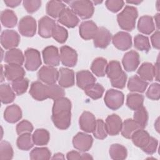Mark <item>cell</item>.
I'll use <instances>...</instances> for the list:
<instances>
[{
	"label": "cell",
	"mask_w": 160,
	"mask_h": 160,
	"mask_svg": "<svg viewBox=\"0 0 160 160\" xmlns=\"http://www.w3.org/2000/svg\"><path fill=\"white\" fill-rule=\"evenodd\" d=\"M1 21L6 28H14L18 22V18L14 12L10 9H5L1 13Z\"/></svg>",
	"instance_id": "cell-32"
},
{
	"label": "cell",
	"mask_w": 160,
	"mask_h": 160,
	"mask_svg": "<svg viewBox=\"0 0 160 160\" xmlns=\"http://www.w3.org/2000/svg\"><path fill=\"white\" fill-rule=\"evenodd\" d=\"M4 3L6 4L7 6L11 7V8H15L16 6H18L21 2V0H4Z\"/></svg>",
	"instance_id": "cell-57"
},
{
	"label": "cell",
	"mask_w": 160,
	"mask_h": 160,
	"mask_svg": "<svg viewBox=\"0 0 160 160\" xmlns=\"http://www.w3.org/2000/svg\"><path fill=\"white\" fill-rule=\"evenodd\" d=\"M58 22L69 28H72L78 24L79 19L71 9L66 8L59 16Z\"/></svg>",
	"instance_id": "cell-17"
},
{
	"label": "cell",
	"mask_w": 160,
	"mask_h": 160,
	"mask_svg": "<svg viewBox=\"0 0 160 160\" xmlns=\"http://www.w3.org/2000/svg\"><path fill=\"white\" fill-rule=\"evenodd\" d=\"M152 63L144 62L142 63L137 71L139 76L144 81H152L154 78V69Z\"/></svg>",
	"instance_id": "cell-36"
},
{
	"label": "cell",
	"mask_w": 160,
	"mask_h": 160,
	"mask_svg": "<svg viewBox=\"0 0 160 160\" xmlns=\"http://www.w3.org/2000/svg\"><path fill=\"white\" fill-rule=\"evenodd\" d=\"M109 153L111 158L114 160H123L128 156L126 148L119 144H112L109 148Z\"/></svg>",
	"instance_id": "cell-34"
},
{
	"label": "cell",
	"mask_w": 160,
	"mask_h": 160,
	"mask_svg": "<svg viewBox=\"0 0 160 160\" xmlns=\"http://www.w3.org/2000/svg\"><path fill=\"white\" fill-rule=\"evenodd\" d=\"M16 144L18 148L21 150L28 151L31 149L34 144L31 133L28 132L19 135V137L17 139Z\"/></svg>",
	"instance_id": "cell-39"
},
{
	"label": "cell",
	"mask_w": 160,
	"mask_h": 160,
	"mask_svg": "<svg viewBox=\"0 0 160 160\" xmlns=\"http://www.w3.org/2000/svg\"><path fill=\"white\" fill-rule=\"evenodd\" d=\"M104 99L108 108L112 110H117L123 104L124 96L120 91L110 89L106 91Z\"/></svg>",
	"instance_id": "cell-5"
},
{
	"label": "cell",
	"mask_w": 160,
	"mask_h": 160,
	"mask_svg": "<svg viewBox=\"0 0 160 160\" xmlns=\"http://www.w3.org/2000/svg\"><path fill=\"white\" fill-rule=\"evenodd\" d=\"M92 157L88 153H83L81 154V159H92Z\"/></svg>",
	"instance_id": "cell-59"
},
{
	"label": "cell",
	"mask_w": 160,
	"mask_h": 160,
	"mask_svg": "<svg viewBox=\"0 0 160 160\" xmlns=\"http://www.w3.org/2000/svg\"><path fill=\"white\" fill-rule=\"evenodd\" d=\"M22 118V111L17 104L8 106L4 112V119L9 123H15Z\"/></svg>",
	"instance_id": "cell-25"
},
{
	"label": "cell",
	"mask_w": 160,
	"mask_h": 160,
	"mask_svg": "<svg viewBox=\"0 0 160 160\" xmlns=\"http://www.w3.org/2000/svg\"><path fill=\"white\" fill-rule=\"evenodd\" d=\"M16 130L18 135L28 132L31 133L33 131V126L29 121L22 120L17 124Z\"/></svg>",
	"instance_id": "cell-49"
},
{
	"label": "cell",
	"mask_w": 160,
	"mask_h": 160,
	"mask_svg": "<svg viewBox=\"0 0 160 160\" xmlns=\"http://www.w3.org/2000/svg\"><path fill=\"white\" fill-rule=\"evenodd\" d=\"M13 155V149L11 144L8 141H2L0 143V159H11Z\"/></svg>",
	"instance_id": "cell-46"
},
{
	"label": "cell",
	"mask_w": 160,
	"mask_h": 160,
	"mask_svg": "<svg viewBox=\"0 0 160 160\" xmlns=\"http://www.w3.org/2000/svg\"><path fill=\"white\" fill-rule=\"evenodd\" d=\"M66 158L68 160L81 159V154L76 151H71L67 153Z\"/></svg>",
	"instance_id": "cell-55"
},
{
	"label": "cell",
	"mask_w": 160,
	"mask_h": 160,
	"mask_svg": "<svg viewBox=\"0 0 160 160\" xmlns=\"http://www.w3.org/2000/svg\"><path fill=\"white\" fill-rule=\"evenodd\" d=\"M124 2L122 0H108L105 2L106 8L112 12H116L121 9Z\"/></svg>",
	"instance_id": "cell-51"
},
{
	"label": "cell",
	"mask_w": 160,
	"mask_h": 160,
	"mask_svg": "<svg viewBox=\"0 0 160 160\" xmlns=\"http://www.w3.org/2000/svg\"><path fill=\"white\" fill-rule=\"evenodd\" d=\"M148 82L142 79L139 76L134 75L131 76L128 82V88L131 92H144L146 89Z\"/></svg>",
	"instance_id": "cell-26"
},
{
	"label": "cell",
	"mask_w": 160,
	"mask_h": 160,
	"mask_svg": "<svg viewBox=\"0 0 160 160\" xmlns=\"http://www.w3.org/2000/svg\"><path fill=\"white\" fill-rule=\"evenodd\" d=\"M65 8L66 5L62 1H49L46 4V12L53 18H58Z\"/></svg>",
	"instance_id": "cell-30"
},
{
	"label": "cell",
	"mask_w": 160,
	"mask_h": 160,
	"mask_svg": "<svg viewBox=\"0 0 160 160\" xmlns=\"http://www.w3.org/2000/svg\"><path fill=\"white\" fill-rule=\"evenodd\" d=\"M138 16V10L135 7L131 6H125L124 9L117 16V20L119 27L123 30L132 31L135 28Z\"/></svg>",
	"instance_id": "cell-3"
},
{
	"label": "cell",
	"mask_w": 160,
	"mask_h": 160,
	"mask_svg": "<svg viewBox=\"0 0 160 160\" xmlns=\"http://www.w3.org/2000/svg\"><path fill=\"white\" fill-rule=\"evenodd\" d=\"M71 102L65 97L54 100L52 109L51 119L54 126L61 129L65 130L71 125Z\"/></svg>",
	"instance_id": "cell-1"
},
{
	"label": "cell",
	"mask_w": 160,
	"mask_h": 160,
	"mask_svg": "<svg viewBox=\"0 0 160 160\" xmlns=\"http://www.w3.org/2000/svg\"><path fill=\"white\" fill-rule=\"evenodd\" d=\"M139 129L142 128L135 120L127 119L122 122L121 132L124 138L131 139L132 134Z\"/></svg>",
	"instance_id": "cell-28"
},
{
	"label": "cell",
	"mask_w": 160,
	"mask_h": 160,
	"mask_svg": "<svg viewBox=\"0 0 160 160\" xmlns=\"http://www.w3.org/2000/svg\"><path fill=\"white\" fill-rule=\"evenodd\" d=\"M98 26L92 21H85L79 26V34L85 40L93 39L97 31Z\"/></svg>",
	"instance_id": "cell-23"
},
{
	"label": "cell",
	"mask_w": 160,
	"mask_h": 160,
	"mask_svg": "<svg viewBox=\"0 0 160 160\" xmlns=\"http://www.w3.org/2000/svg\"><path fill=\"white\" fill-rule=\"evenodd\" d=\"M60 60L64 66L74 67L78 61V54L72 48L62 46L60 48Z\"/></svg>",
	"instance_id": "cell-11"
},
{
	"label": "cell",
	"mask_w": 160,
	"mask_h": 160,
	"mask_svg": "<svg viewBox=\"0 0 160 160\" xmlns=\"http://www.w3.org/2000/svg\"><path fill=\"white\" fill-rule=\"evenodd\" d=\"M105 124L108 134L110 136H116L121 132L122 122L118 115L112 114L107 117Z\"/></svg>",
	"instance_id": "cell-18"
},
{
	"label": "cell",
	"mask_w": 160,
	"mask_h": 160,
	"mask_svg": "<svg viewBox=\"0 0 160 160\" xmlns=\"http://www.w3.org/2000/svg\"><path fill=\"white\" fill-rule=\"evenodd\" d=\"M26 69L30 71L37 70L41 65L40 52L35 49L28 48L24 52Z\"/></svg>",
	"instance_id": "cell-6"
},
{
	"label": "cell",
	"mask_w": 160,
	"mask_h": 160,
	"mask_svg": "<svg viewBox=\"0 0 160 160\" xmlns=\"http://www.w3.org/2000/svg\"><path fill=\"white\" fill-rule=\"evenodd\" d=\"M20 34L26 37H32L36 31V22L34 18L26 16L21 19L18 24Z\"/></svg>",
	"instance_id": "cell-9"
},
{
	"label": "cell",
	"mask_w": 160,
	"mask_h": 160,
	"mask_svg": "<svg viewBox=\"0 0 160 160\" xmlns=\"http://www.w3.org/2000/svg\"><path fill=\"white\" fill-rule=\"evenodd\" d=\"M149 138L150 135L144 129H139L136 131L131 138L133 144L141 149L146 146L149 141Z\"/></svg>",
	"instance_id": "cell-29"
},
{
	"label": "cell",
	"mask_w": 160,
	"mask_h": 160,
	"mask_svg": "<svg viewBox=\"0 0 160 160\" xmlns=\"http://www.w3.org/2000/svg\"><path fill=\"white\" fill-rule=\"evenodd\" d=\"M96 80V78L88 70H82L76 73L77 86L83 90L95 83Z\"/></svg>",
	"instance_id": "cell-22"
},
{
	"label": "cell",
	"mask_w": 160,
	"mask_h": 160,
	"mask_svg": "<svg viewBox=\"0 0 160 160\" xmlns=\"http://www.w3.org/2000/svg\"><path fill=\"white\" fill-rule=\"evenodd\" d=\"M51 153L48 148H35L29 154L32 160H46L51 158Z\"/></svg>",
	"instance_id": "cell-41"
},
{
	"label": "cell",
	"mask_w": 160,
	"mask_h": 160,
	"mask_svg": "<svg viewBox=\"0 0 160 160\" xmlns=\"http://www.w3.org/2000/svg\"><path fill=\"white\" fill-rule=\"evenodd\" d=\"M144 96L138 93H129L127 96L126 105L132 110H136L143 106Z\"/></svg>",
	"instance_id": "cell-38"
},
{
	"label": "cell",
	"mask_w": 160,
	"mask_h": 160,
	"mask_svg": "<svg viewBox=\"0 0 160 160\" xmlns=\"http://www.w3.org/2000/svg\"><path fill=\"white\" fill-rule=\"evenodd\" d=\"M52 159H64V154H62V153H60V152H58L56 154H54V155L53 156V157L52 158Z\"/></svg>",
	"instance_id": "cell-58"
},
{
	"label": "cell",
	"mask_w": 160,
	"mask_h": 160,
	"mask_svg": "<svg viewBox=\"0 0 160 160\" xmlns=\"http://www.w3.org/2000/svg\"><path fill=\"white\" fill-rule=\"evenodd\" d=\"M79 124L80 129L83 131L92 132L96 124V119L93 114L89 111H84L79 118Z\"/></svg>",
	"instance_id": "cell-19"
},
{
	"label": "cell",
	"mask_w": 160,
	"mask_h": 160,
	"mask_svg": "<svg viewBox=\"0 0 160 160\" xmlns=\"http://www.w3.org/2000/svg\"><path fill=\"white\" fill-rule=\"evenodd\" d=\"M135 48L139 51L148 52L151 49L149 38L142 34H137L134 38Z\"/></svg>",
	"instance_id": "cell-42"
},
{
	"label": "cell",
	"mask_w": 160,
	"mask_h": 160,
	"mask_svg": "<svg viewBox=\"0 0 160 160\" xmlns=\"http://www.w3.org/2000/svg\"><path fill=\"white\" fill-rule=\"evenodd\" d=\"M20 42L19 34L11 29H6L2 32L1 35V44L5 49H11L16 48Z\"/></svg>",
	"instance_id": "cell-7"
},
{
	"label": "cell",
	"mask_w": 160,
	"mask_h": 160,
	"mask_svg": "<svg viewBox=\"0 0 160 160\" xmlns=\"http://www.w3.org/2000/svg\"><path fill=\"white\" fill-rule=\"evenodd\" d=\"M148 98L151 100L158 101L160 98V85L159 83H152L149 87L146 94Z\"/></svg>",
	"instance_id": "cell-48"
},
{
	"label": "cell",
	"mask_w": 160,
	"mask_h": 160,
	"mask_svg": "<svg viewBox=\"0 0 160 160\" xmlns=\"http://www.w3.org/2000/svg\"><path fill=\"white\" fill-rule=\"evenodd\" d=\"M52 37L57 42L59 43H64L68 39V32L62 26L59 24H56L52 33Z\"/></svg>",
	"instance_id": "cell-45"
},
{
	"label": "cell",
	"mask_w": 160,
	"mask_h": 160,
	"mask_svg": "<svg viewBox=\"0 0 160 160\" xmlns=\"http://www.w3.org/2000/svg\"><path fill=\"white\" fill-rule=\"evenodd\" d=\"M138 31L144 34H150L155 29V25L152 18L145 15L141 16L138 22Z\"/></svg>",
	"instance_id": "cell-27"
},
{
	"label": "cell",
	"mask_w": 160,
	"mask_h": 160,
	"mask_svg": "<svg viewBox=\"0 0 160 160\" xmlns=\"http://www.w3.org/2000/svg\"><path fill=\"white\" fill-rule=\"evenodd\" d=\"M22 4L28 12L33 13L41 7V1L39 0H24Z\"/></svg>",
	"instance_id": "cell-50"
},
{
	"label": "cell",
	"mask_w": 160,
	"mask_h": 160,
	"mask_svg": "<svg viewBox=\"0 0 160 160\" xmlns=\"http://www.w3.org/2000/svg\"><path fill=\"white\" fill-rule=\"evenodd\" d=\"M133 118V119L135 120L142 129H144L146 126L148 121V113L146 109L144 106H142L135 110Z\"/></svg>",
	"instance_id": "cell-43"
},
{
	"label": "cell",
	"mask_w": 160,
	"mask_h": 160,
	"mask_svg": "<svg viewBox=\"0 0 160 160\" xmlns=\"http://www.w3.org/2000/svg\"><path fill=\"white\" fill-rule=\"evenodd\" d=\"M121 64L118 61H111L107 65L106 74L110 80H114L118 78L122 73Z\"/></svg>",
	"instance_id": "cell-33"
},
{
	"label": "cell",
	"mask_w": 160,
	"mask_h": 160,
	"mask_svg": "<svg viewBox=\"0 0 160 160\" xmlns=\"http://www.w3.org/2000/svg\"><path fill=\"white\" fill-rule=\"evenodd\" d=\"M139 62V53L134 50L127 52L124 55L122 60L124 68L128 72L134 71L138 67Z\"/></svg>",
	"instance_id": "cell-16"
},
{
	"label": "cell",
	"mask_w": 160,
	"mask_h": 160,
	"mask_svg": "<svg viewBox=\"0 0 160 160\" xmlns=\"http://www.w3.org/2000/svg\"><path fill=\"white\" fill-rule=\"evenodd\" d=\"M4 60L8 64L21 66L24 61V55L20 49L13 48L6 52Z\"/></svg>",
	"instance_id": "cell-24"
},
{
	"label": "cell",
	"mask_w": 160,
	"mask_h": 160,
	"mask_svg": "<svg viewBox=\"0 0 160 160\" xmlns=\"http://www.w3.org/2000/svg\"><path fill=\"white\" fill-rule=\"evenodd\" d=\"M159 35H160L159 30H157L152 34V35L151 37V41L152 45L154 48H156L157 49H159V47H160Z\"/></svg>",
	"instance_id": "cell-54"
},
{
	"label": "cell",
	"mask_w": 160,
	"mask_h": 160,
	"mask_svg": "<svg viewBox=\"0 0 160 160\" xmlns=\"http://www.w3.org/2000/svg\"><path fill=\"white\" fill-rule=\"evenodd\" d=\"M95 138L98 139H104L108 136V132L105 122L102 119H96V124L92 132Z\"/></svg>",
	"instance_id": "cell-47"
},
{
	"label": "cell",
	"mask_w": 160,
	"mask_h": 160,
	"mask_svg": "<svg viewBox=\"0 0 160 160\" xmlns=\"http://www.w3.org/2000/svg\"><path fill=\"white\" fill-rule=\"evenodd\" d=\"M158 145V140L156 138H154L152 136H150L149 141L148 143L146 144V146H144L143 148H142V150L145 153L151 155L156 151Z\"/></svg>",
	"instance_id": "cell-52"
},
{
	"label": "cell",
	"mask_w": 160,
	"mask_h": 160,
	"mask_svg": "<svg viewBox=\"0 0 160 160\" xmlns=\"http://www.w3.org/2000/svg\"><path fill=\"white\" fill-rule=\"evenodd\" d=\"M12 88L17 95H22L26 92L29 86V80L22 78L12 82Z\"/></svg>",
	"instance_id": "cell-44"
},
{
	"label": "cell",
	"mask_w": 160,
	"mask_h": 160,
	"mask_svg": "<svg viewBox=\"0 0 160 160\" xmlns=\"http://www.w3.org/2000/svg\"><path fill=\"white\" fill-rule=\"evenodd\" d=\"M42 57L44 63L49 66H58L60 62V55L58 49L54 46H49L42 50Z\"/></svg>",
	"instance_id": "cell-12"
},
{
	"label": "cell",
	"mask_w": 160,
	"mask_h": 160,
	"mask_svg": "<svg viewBox=\"0 0 160 160\" xmlns=\"http://www.w3.org/2000/svg\"><path fill=\"white\" fill-rule=\"evenodd\" d=\"M30 95L37 101H44L48 98L56 100L64 97L65 92L63 88L56 84H44L41 81L33 82L29 90Z\"/></svg>",
	"instance_id": "cell-2"
},
{
	"label": "cell",
	"mask_w": 160,
	"mask_h": 160,
	"mask_svg": "<svg viewBox=\"0 0 160 160\" xmlns=\"http://www.w3.org/2000/svg\"><path fill=\"white\" fill-rule=\"evenodd\" d=\"M154 19H155V24L158 28V30H159V14L157 13L154 17Z\"/></svg>",
	"instance_id": "cell-60"
},
{
	"label": "cell",
	"mask_w": 160,
	"mask_h": 160,
	"mask_svg": "<svg viewBox=\"0 0 160 160\" xmlns=\"http://www.w3.org/2000/svg\"><path fill=\"white\" fill-rule=\"evenodd\" d=\"M70 6L72 11L83 19L91 18L94 14V6L91 1L78 0L71 1Z\"/></svg>",
	"instance_id": "cell-4"
},
{
	"label": "cell",
	"mask_w": 160,
	"mask_h": 160,
	"mask_svg": "<svg viewBox=\"0 0 160 160\" xmlns=\"http://www.w3.org/2000/svg\"><path fill=\"white\" fill-rule=\"evenodd\" d=\"M126 2H127L128 3H130V4H140L142 1H141L136 0V1H127Z\"/></svg>",
	"instance_id": "cell-61"
},
{
	"label": "cell",
	"mask_w": 160,
	"mask_h": 160,
	"mask_svg": "<svg viewBox=\"0 0 160 160\" xmlns=\"http://www.w3.org/2000/svg\"><path fill=\"white\" fill-rule=\"evenodd\" d=\"M107 60L103 58L99 57L94 59L91 66V70L96 76L103 77L106 75Z\"/></svg>",
	"instance_id": "cell-31"
},
{
	"label": "cell",
	"mask_w": 160,
	"mask_h": 160,
	"mask_svg": "<svg viewBox=\"0 0 160 160\" xmlns=\"http://www.w3.org/2000/svg\"><path fill=\"white\" fill-rule=\"evenodd\" d=\"M25 71L20 65L8 64L4 66V76L9 81H14L15 80L24 78Z\"/></svg>",
	"instance_id": "cell-20"
},
{
	"label": "cell",
	"mask_w": 160,
	"mask_h": 160,
	"mask_svg": "<svg viewBox=\"0 0 160 160\" xmlns=\"http://www.w3.org/2000/svg\"><path fill=\"white\" fill-rule=\"evenodd\" d=\"M32 136L34 144L37 146L46 145L50 138L49 132L45 129H37Z\"/></svg>",
	"instance_id": "cell-37"
},
{
	"label": "cell",
	"mask_w": 160,
	"mask_h": 160,
	"mask_svg": "<svg viewBox=\"0 0 160 160\" xmlns=\"http://www.w3.org/2000/svg\"><path fill=\"white\" fill-rule=\"evenodd\" d=\"M56 24L54 20L47 16L41 18L38 21V33L39 36L44 38L51 37Z\"/></svg>",
	"instance_id": "cell-15"
},
{
	"label": "cell",
	"mask_w": 160,
	"mask_h": 160,
	"mask_svg": "<svg viewBox=\"0 0 160 160\" xmlns=\"http://www.w3.org/2000/svg\"><path fill=\"white\" fill-rule=\"evenodd\" d=\"M58 83L62 88H69L74 84V72L66 68H61L59 71Z\"/></svg>",
	"instance_id": "cell-21"
},
{
	"label": "cell",
	"mask_w": 160,
	"mask_h": 160,
	"mask_svg": "<svg viewBox=\"0 0 160 160\" xmlns=\"http://www.w3.org/2000/svg\"><path fill=\"white\" fill-rule=\"evenodd\" d=\"M86 94L94 100L101 98L104 92V87L99 83H94L84 90Z\"/></svg>",
	"instance_id": "cell-40"
},
{
	"label": "cell",
	"mask_w": 160,
	"mask_h": 160,
	"mask_svg": "<svg viewBox=\"0 0 160 160\" xmlns=\"http://www.w3.org/2000/svg\"><path fill=\"white\" fill-rule=\"evenodd\" d=\"M114 46L121 51H126L132 46V38L130 34L124 31H119L112 38Z\"/></svg>",
	"instance_id": "cell-14"
},
{
	"label": "cell",
	"mask_w": 160,
	"mask_h": 160,
	"mask_svg": "<svg viewBox=\"0 0 160 160\" xmlns=\"http://www.w3.org/2000/svg\"><path fill=\"white\" fill-rule=\"evenodd\" d=\"M102 2V1H98V3H99V2ZM94 3H96V2H95V1H94Z\"/></svg>",
	"instance_id": "cell-62"
},
{
	"label": "cell",
	"mask_w": 160,
	"mask_h": 160,
	"mask_svg": "<svg viewBox=\"0 0 160 160\" xmlns=\"http://www.w3.org/2000/svg\"><path fill=\"white\" fill-rule=\"evenodd\" d=\"M0 97L2 103L9 104L14 100L16 96L10 85L4 83L0 86Z\"/></svg>",
	"instance_id": "cell-35"
},
{
	"label": "cell",
	"mask_w": 160,
	"mask_h": 160,
	"mask_svg": "<svg viewBox=\"0 0 160 160\" xmlns=\"http://www.w3.org/2000/svg\"><path fill=\"white\" fill-rule=\"evenodd\" d=\"M154 69V78L157 81H159V58H158L157 62L155 63L154 66H153Z\"/></svg>",
	"instance_id": "cell-56"
},
{
	"label": "cell",
	"mask_w": 160,
	"mask_h": 160,
	"mask_svg": "<svg viewBox=\"0 0 160 160\" xmlns=\"http://www.w3.org/2000/svg\"><path fill=\"white\" fill-rule=\"evenodd\" d=\"M38 79L46 84H56L58 81L59 71L52 66H44L38 72Z\"/></svg>",
	"instance_id": "cell-8"
},
{
	"label": "cell",
	"mask_w": 160,
	"mask_h": 160,
	"mask_svg": "<svg viewBox=\"0 0 160 160\" xmlns=\"http://www.w3.org/2000/svg\"><path fill=\"white\" fill-rule=\"evenodd\" d=\"M127 81V75L125 72H122V74L117 79L114 80H111V84L112 86L116 88L122 89L125 87L126 82Z\"/></svg>",
	"instance_id": "cell-53"
},
{
	"label": "cell",
	"mask_w": 160,
	"mask_h": 160,
	"mask_svg": "<svg viewBox=\"0 0 160 160\" xmlns=\"http://www.w3.org/2000/svg\"><path fill=\"white\" fill-rule=\"evenodd\" d=\"M92 142L93 139L92 136L84 132H78L72 139L74 148L81 152H86L89 150Z\"/></svg>",
	"instance_id": "cell-10"
},
{
	"label": "cell",
	"mask_w": 160,
	"mask_h": 160,
	"mask_svg": "<svg viewBox=\"0 0 160 160\" xmlns=\"http://www.w3.org/2000/svg\"><path fill=\"white\" fill-rule=\"evenodd\" d=\"M111 39V33L106 28L99 27L93 38V42L96 48L104 49L109 44Z\"/></svg>",
	"instance_id": "cell-13"
}]
</instances>
